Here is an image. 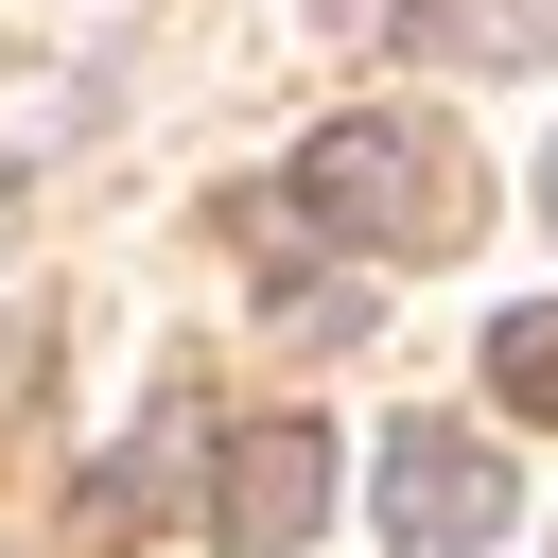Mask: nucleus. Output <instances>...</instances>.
I'll return each instance as SVG.
<instances>
[{
	"mask_svg": "<svg viewBox=\"0 0 558 558\" xmlns=\"http://www.w3.org/2000/svg\"><path fill=\"white\" fill-rule=\"evenodd\" d=\"M262 314H279L296 349H349V331H366V279H314V296H279V279H262Z\"/></svg>",
	"mask_w": 558,
	"mask_h": 558,
	"instance_id": "6",
	"label": "nucleus"
},
{
	"mask_svg": "<svg viewBox=\"0 0 558 558\" xmlns=\"http://www.w3.org/2000/svg\"><path fill=\"white\" fill-rule=\"evenodd\" d=\"M488 384H506V418H558V314H506L488 331Z\"/></svg>",
	"mask_w": 558,
	"mask_h": 558,
	"instance_id": "5",
	"label": "nucleus"
},
{
	"mask_svg": "<svg viewBox=\"0 0 558 558\" xmlns=\"http://www.w3.org/2000/svg\"><path fill=\"white\" fill-rule=\"evenodd\" d=\"M279 209H296L314 244H453V227H471V157H453V122H418V105H349V122L296 140Z\"/></svg>",
	"mask_w": 558,
	"mask_h": 558,
	"instance_id": "1",
	"label": "nucleus"
},
{
	"mask_svg": "<svg viewBox=\"0 0 558 558\" xmlns=\"http://www.w3.org/2000/svg\"><path fill=\"white\" fill-rule=\"evenodd\" d=\"M541 227H558V140H541Z\"/></svg>",
	"mask_w": 558,
	"mask_h": 558,
	"instance_id": "8",
	"label": "nucleus"
},
{
	"mask_svg": "<svg viewBox=\"0 0 558 558\" xmlns=\"http://www.w3.org/2000/svg\"><path fill=\"white\" fill-rule=\"evenodd\" d=\"M209 523H227V558H296V541L331 523V436H314V418H244Z\"/></svg>",
	"mask_w": 558,
	"mask_h": 558,
	"instance_id": "3",
	"label": "nucleus"
},
{
	"mask_svg": "<svg viewBox=\"0 0 558 558\" xmlns=\"http://www.w3.org/2000/svg\"><path fill=\"white\" fill-rule=\"evenodd\" d=\"M314 17H331V35H366V17H384V0H314Z\"/></svg>",
	"mask_w": 558,
	"mask_h": 558,
	"instance_id": "7",
	"label": "nucleus"
},
{
	"mask_svg": "<svg viewBox=\"0 0 558 558\" xmlns=\"http://www.w3.org/2000/svg\"><path fill=\"white\" fill-rule=\"evenodd\" d=\"M366 506H384V541H401V558H488L523 488H506V453H488V436H453V418H401Z\"/></svg>",
	"mask_w": 558,
	"mask_h": 558,
	"instance_id": "2",
	"label": "nucleus"
},
{
	"mask_svg": "<svg viewBox=\"0 0 558 558\" xmlns=\"http://www.w3.org/2000/svg\"><path fill=\"white\" fill-rule=\"evenodd\" d=\"M174 453H192V384L157 401V436H122V453L87 471V523H157V506H174Z\"/></svg>",
	"mask_w": 558,
	"mask_h": 558,
	"instance_id": "4",
	"label": "nucleus"
}]
</instances>
